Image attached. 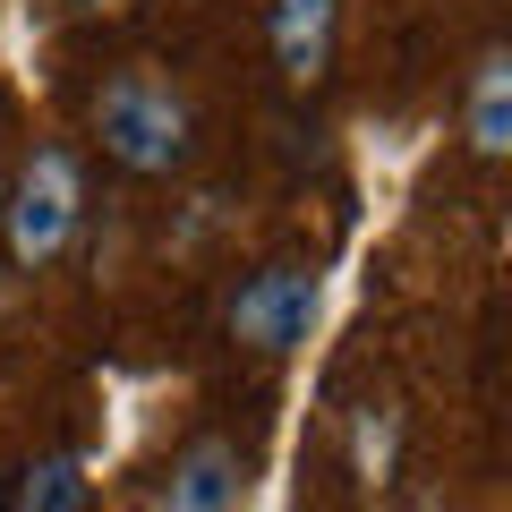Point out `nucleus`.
I'll use <instances>...</instances> for the list:
<instances>
[{"label": "nucleus", "instance_id": "f257e3e1", "mask_svg": "<svg viewBox=\"0 0 512 512\" xmlns=\"http://www.w3.org/2000/svg\"><path fill=\"white\" fill-rule=\"evenodd\" d=\"M94 137H103V154L111 163H128V171H180V154H188V103L171 94V77H154V69H120L103 94H94Z\"/></svg>", "mask_w": 512, "mask_h": 512}, {"label": "nucleus", "instance_id": "0eeeda50", "mask_svg": "<svg viewBox=\"0 0 512 512\" xmlns=\"http://www.w3.org/2000/svg\"><path fill=\"white\" fill-rule=\"evenodd\" d=\"M18 512H86V470L69 453H43L18 487Z\"/></svg>", "mask_w": 512, "mask_h": 512}, {"label": "nucleus", "instance_id": "7ed1b4c3", "mask_svg": "<svg viewBox=\"0 0 512 512\" xmlns=\"http://www.w3.org/2000/svg\"><path fill=\"white\" fill-rule=\"evenodd\" d=\"M308 325H316V274H299V265H265V274L239 282L231 333L248 350H299Z\"/></svg>", "mask_w": 512, "mask_h": 512}, {"label": "nucleus", "instance_id": "423d86ee", "mask_svg": "<svg viewBox=\"0 0 512 512\" xmlns=\"http://www.w3.org/2000/svg\"><path fill=\"white\" fill-rule=\"evenodd\" d=\"M470 146L478 154H504L512 146V60L487 52L470 77Z\"/></svg>", "mask_w": 512, "mask_h": 512}, {"label": "nucleus", "instance_id": "39448f33", "mask_svg": "<svg viewBox=\"0 0 512 512\" xmlns=\"http://www.w3.org/2000/svg\"><path fill=\"white\" fill-rule=\"evenodd\" d=\"M163 512H239V453L222 436L188 444L180 461H171V487L154 495Z\"/></svg>", "mask_w": 512, "mask_h": 512}, {"label": "nucleus", "instance_id": "6e6552de", "mask_svg": "<svg viewBox=\"0 0 512 512\" xmlns=\"http://www.w3.org/2000/svg\"><path fill=\"white\" fill-rule=\"evenodd\" d=\"M60 9H77V18H111V9H128V0H60Z\"/></svg>", "mask_w": 512, "mask_h": 512}, {"label": "nucleus", "instance_id": "f03ea898", "mask_svg": "<svg viewBox=\"0 0 512 512\" xmlns=\"http://www.w3.org/2000/svg\"><path fill=\"white\" fill-rule=\"evenodd\" d=\"M86 222V180H77V154L43 146L35 163L18 171V197H9V256L18 265H52L60 248Z\"/></svg>", "mask_w": 512, "mask_h": 512}, {"label": "nucleus", "instance_id": "20e7f679", "mask_svg": "<svg viewBox=\"0 0 512 512\" xmlns=\"http://www.w3.org/2000/svg\"><path fill=\"white\" fill-rule=\"evenodd\" d=\"M333 18H342V0H274V60L291 86H316L333 69Z\"/></svg>", "mask_w": 512, "mask_h": 512}]
</instances>
